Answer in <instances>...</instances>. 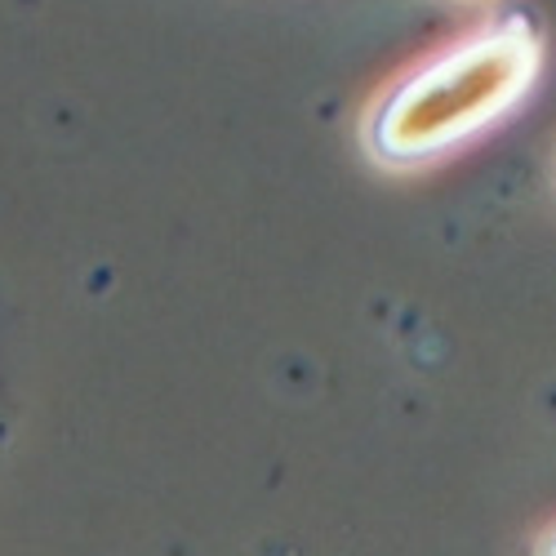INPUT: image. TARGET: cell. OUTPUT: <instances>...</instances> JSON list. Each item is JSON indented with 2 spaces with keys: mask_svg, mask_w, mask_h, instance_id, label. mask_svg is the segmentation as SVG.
I'll return each mask as SVG.
<instances>
[{
  "mask_svg": "<svg viewBox=\"0 0 556 556\" xmlns=\"http://www.w3.org/2000/svg\"><path fill=\"white\" fill-rule=\"evenodd\" d=\"M539 72V27L526 14H498L401 72L365 116V148L388 169L441 161L513 116Z\"/></svg>",
  "mask_w": 556,
  "mask_h": 556,
  "instance_id": "cell-1",
  "label": "cell"
},
{
  "mask_svg": "<svg viewBox=\"0 0 556 556\" xmlns=\"http://www.w3.org/2000/svg\"><path fill=\"white\" fill-rule=\"evenodd\" d=\"M539 556H556V530L543 539V547H539Z\"/></svg>",
  "mask_w": 556,
  "mask_h": 556,
  "instance_id": "cell-2",
  "label": "cell"
}]
</instances>
